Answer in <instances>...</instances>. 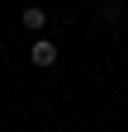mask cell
<instances>
[{
    "instance_id": "6da1fadb",
    "label": "cell",
    "mask_w": 128,
    "mask_h": 132,
    "mask_svg": "<svg viewBox=\"0 0 128 132\" xmlns=\"http://www.w3.org/2000/svg\"><path fill=\"white\" fill-rule=\"evenodd\" d=\"M29 61H33V66H52L57 61V43L52 38H38L33 47H29Z\"/></svg>"
},
{
    "instance_id": "7a4b0ae2",
    "label": "cell",
    "mask_w": 128,
    "mask_h": 132,
    "mask_svg": "<svg viewBox=\"0 0 128 132\" xmlns=\"http://www.w3.org/2000/svg\"><path fill=\"white\" fill-rule=\"evenodd\" d=\"M19 24H24L29 33H38V28L47 24V10H43V5H24V10H19Z\"/></svg>"
}]
</instances>
